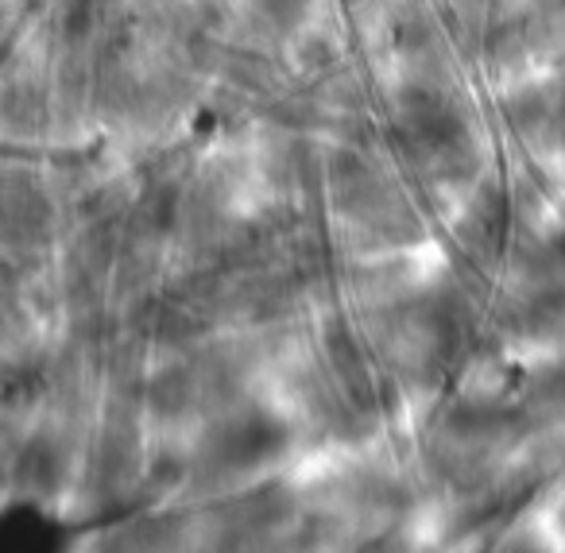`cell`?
<instances>
[{
  "label": "cell",
  "mask_w": 565,
  "mask_h": 553,
  "mask_svg": "<svg viewBox=\"0 0 565 553\" xmlns=\"http://www.w3.org/2000/svg\"><path fill=\"white\" fill-rule=\"evenodd\" d=\"M279 445H282V429L267 414H248V418H236L221 429L217 457L228 468H256L267 457H275Z\"/></svg>",
  "instance_id": "cell-1"
}]
</instances>
